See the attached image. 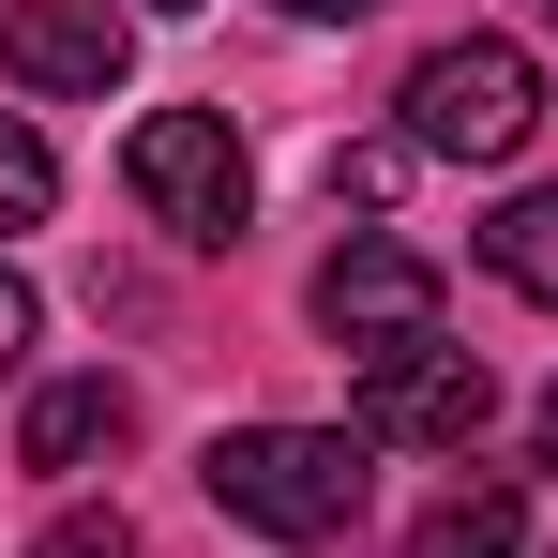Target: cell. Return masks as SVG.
I'll use <instances>...</instances> for the list:
<instances>
[{"label":"cell","instance_id":"cell-1","mask_svg":"<svg viewBox=\"0 0 558 558\" xmlns=\"http://www.w3.org/2000/svg\"><path fill=\"white\" fill-rule=\"evenodd\" d=\"M363 423H227L196 483H211V513L227 529H257V544H348L363 529Z\"/></svg>","mask_w":558,"mask_h":558},{"label":"cell","instance_id":"cell-2","mask_svg":"<svg viewBox=\"0 0 558 558\" xmlns=\"http://www.w3.org/2000/svg\"><path fill=\"white\" fill-rule=\"evenodd\" d=\"M392 106H408L392 136H408L423 167H513V151L544 136V61H529L513 31H468V46H423Z\"/></svg>","mask_w":558,"mask_h":558},{"label":"cell","instance_id":"cell-3","mask_svg":"<svg viewBox=\"0 0 558 558\" xmlns=\"http://www.w3.org/2000/svg\"><path fill=\"white\" fill-rule=\"evenodd\" d=\"M121 182H136V211H151L167 242H196V257H227V242L257 227V167H242L227 106H151V121L121 136Z\"/></svg>","mask_w":558,"mask_h":558},{"label":"cell","instance_id":"cell-4","mask_svg":"<svg viewBox=\"0 0 558 558\" xmlns=\"http://www.w3.org/2000/svg\"><path fill=\"white\" fill-rule=\"evenodd\" d=\"M317 332H332L348 363H392V348H438V257H423V242H392V227H363V242H332V257H317Z\"/></svg>","mask_w":558,"mask_h":558},{"label":"cell","instance_id":"cell-5","mask_svg":"<svg viewBox=\"0 0 558 558\" xmlns=\"http://www.w3.org/2000/svg\"><path fill=\"white\" fill-rule=\"evenodd\" d=\"M0 61H15L31 106H106L136 76V15H121V0H15V15H0Z\"/></svg>","mask_w":558,"mask_h":558},{"label":"cell","instance_id":"cell-6","mask_svg":"<svg viewBox=\"0 0 558 558\" xmlns=\"http://www.w3.org/2000/svg\"><path fill=\"white\" fill-rule=\"evenodd\" d=\"M348 423L363 438H408V453H468L498 423V377H483V348H392V363H363V408Z\"/></svg>","mask_w":558,"mask_h":558},{"label":"cell","instance_id":"cell-7","mask_svg":"<svg viewBox=\"0 0 558 558\" xmlns=\"http://www.w3.org/2000/svg\"><path fill=\"white\" fill-rule=\"evenodd\" d=\"M121 438H136V392H121V377H46V392H31V423H15V453L46 468V483L106 468Z\"/></svg>","mask_w":558,"mask_h":558},{"label":"cell","instance_id":"cell-8","mask_svg":"<svg viewBox=\"0 0 558 558\" xmlns=\"http://www.w3.org/2000/svg\"><path fill=\"white\" fill-rule=\"evenodd\" d=\"M483 272L513 287V302H544V317H558V182H529V196L483 211Z\"/></svg>","mask_w":558,"mask_h":558},{"label":"cell","instance_id":"cell-9","mask_svg":"<svg viewBox=\"0 0 558 558\" xmlns=\"http://www.w3.org/2000/svg\"><path fill=\"white\" fill-rule=\"evenodd\" d=\"M408 558H529V498H513V483H453V498L408 529Z\"/></svg>","mask_w":558,"mask_h":558},{"label":"cell","instance_id":"cell-10","mask_svg":"<svg viewBox=\"0 0 558 558\" xmlns=\"http://www.w3.org/2000/svg\"><path fill=\"white\" fill-rule=\"evenodd\" d=\"M46 211H61V167H46V136L0 106V242H15V227H46Z\"/></svg>","mask_w":558,"mask_h":558},{"label":"cell","instance_id":"cell-11","mask_svg":"<svg viewBox=\"0 0 558 558\" xmlns=\"http://www.w3.org/2000/svg\"><path fill=\"white\" fill-rule=\"evenodd\" d=\"M408 167H423L408 136H363V151H332V211H377V196L408 182Z\"/></svg>","mask_w":558,"mask_h":558},{"label":"cell","instance_id":"cell-12","mask_svg":"<svg viewBox=\"0 0 558 558\" xmlns=\"http://www.w3.org/2000/svg\"><path fill=\"white\" fill-rule=\"evenodd\" d=\"M31 558H151V544H136L121 513H46V529H31Z\"/></svg>","mask_w":558,"mask_h":558},{"label":"cell","instance_id":"cell-13","mask_svg":"<svg viewBox=\"0 0 558 558\" xmlns=\"http://www.w3.org/2000/svg\"><path fill=\"white\" fill-rule=\"evenodd\" d=\"M15 363H31V287L0 272V377H15Z\"/></svg>","mask_w":558,"mask_h":558},{"label":"cell","instance_id":"cell-14","mask_svg":"<svg viewBox=\"0 0 558 558\" xmlns=\"http://www.w3.org/2000/svg\"><path fill=\"white\" fill-rule=\"evenodd\" d=\"M272 15H302V31H332V15H377V0H272Z\"/></svg>","mask_w":558,"mask_h":558},{"label":"cell","instance_id":"cell-15","mask_svg":"<svg viewBox=\"0 0 558 558\" xmlns=\"http://www.w3.org/2000/svg\"><path fill=\"white\" fill-rule=\"evenodd\" d=\"M544 468H558V392H544Z\"/></svg>","mask_w":558,"mask_h":558},{"label":"cell","instance_id":"cell-16","mask_svg":"<svg viewBox=\"0 0 558 558\" xmlns=\"http://www.w3.org/2000/svg\"><path fill=\"white\" fill-rule=\"evenodd\" d=\"M151 15H196V0H151Z\"/></svg>","mask_w":558,"mask_h":558},{"label":"cell","instance_id":"cell-17","mask_svg":"<svg viewBox=\"0 0 558 558\" xmlns=\"http://www.w3.org/2000/svg\"><path fill=\"white\" fill-rule=\"evenodd\" d=\"M529 15H558V0H529Z\"/></svg>","mask_w":558,"mask_h":558}]
</instances>
